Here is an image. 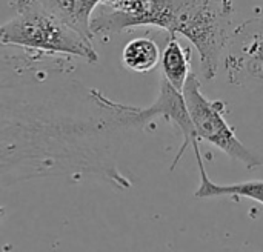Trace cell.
Returning <instances> with one entry per match:
<instances>
[{
	"label": "cell",
	"mask_w": 263,
	"mask_h": 252,
	"mask_svg": "<svg viewBox=\"0 0 263 252\" xmlns=\"http://www.w3.org/2000/svg\"><path fill=\"white\" fill-rule=\"evenodd\" d=\"M71 59L26 49L0 55V186L68 177L131 188L117 152L146 123L136 106L76 79Z\"/></svg>",
	"instance_id": "6da1fadb"
},
{
	"label": "cell",
	"mask_w": 263,
	"mask_h": 252,
	"mask_svg": "<svg viewBox=\"0 0 263 252\" xmlns=\"http://www.w3.org/2000/svg\"><path fill=\"white\" fill-rule=\"evenodd\" d=\"M11 8L14 17L0 25V46L82 59L91 65L99 62L92 38L69 26L40 0H15Z\"/></svg>",
	"instance_id": "7a4b0ae2"
},
{
	"label": "cell",
	"mask_w": 263,
	"mask_h": 252,
	"mask_svg": "<svg viewBox=\"0 0 263 252\" xmlns=\"http://www.w3.org/2000/svg\"><path fill=\"white\" fill-rule=\"evenodd\" d=\"M233 22L231 0H177L170 35L182 34L199 51L205 80L219 71L230 40Z\"/></svg>",
	"instance_id": "3957f363"
},
{
	"label": "cell",
	"mask_w": 263,
	"mask_h": 252,
	"mask_svg": "<svg viewBox=\"0 0 263 252\" xmlns=\"http://www.w3.org/2000/svg\"><path fill=\"white\" fill-rule=\"evenodd\" d=\"M182 95L191 117L194 132L197 140H205L213 146L219 148L233 160L245 165L247 169H257L263 165L251 149H248L236 135L234 129L228 125L225 119L227 105L222 100H210L200 91V82L197 75L191 71Z\"/></svg>",
	"instance_id": "277c9868"
},
{
	"label": "cell",
	"mask_w": 263,
	"mask_h": 252,
	"mask_svg": "<svg viewBox=\"0 0 263 252\" xmlns=\"http://www.w3.org/2000/svg\"><path fill=\"white\" fill-rule=\"evenodd\" d=\"M137 114L145 123H151L156 117H163L165 120L174 123L180 134H182V146L179 148V152L176 159L173 160L171 169L177 166L180 159L183 157L185 151L194 143L199 142L194 132V126L191 122V117L188 114L182 91H177L163 75L160 77V86H159V95L154 100V103L148 108H139L137 106Z\"/></svg>",
	"instance_id": "5b68a950"
},
{
	"label": "cell",
	"mask_w": 263,
	"mask_h": 252,
	"mask_svg": "<svg viewBox=\"0 0 263 252\" xmlns=\"http://www.w3.org/2000/svg\"><path fill=\"white\" fill-rule=\"evenodd\" d=\"M196 159H197V166H199V176H200V183L194 192L197 199H210V197H223V196H233V197H247L251 200L259 202L263 205V180H250V182H242V183H231V185H219L214 183L210 177L208 172L203 166L202 154L199 149V142H194L193 145Z\"/></svg>",
	"instance_id": "8992f818"
},
{
	"label": "cell",
	"mask_w": 263,
	"mask_h": 252,
	"mask_svg": "<svg viewBox=\"0 0 263 252\" xmlns=\"http://www.w3.org/2000/svg\"><path fill=\"white\" fill-rule=\"evenodd\" d=\"M49 11L83 35L94 38L91 18L102 0H40Z\"/></svg>",
	"instance_id": "52a82bcc"
},
{
	"label": "cell",
	"mask_w": 263,
	"mask_h": 252,
	"mask_svg": "<svg viewBox=\"0 0 263 252\" xmlns=\"http://www.w3.org/2000/svg\"><path fill=\"white\" fill-rule=\"evenodd\" d=\"M190 63H191L190 51L180 45L179 38L174 34L170 35V40L160 55V66H162V75L177 91L183 89V85L191 72Z\"/></svg>",
	"instance_id": "ba28073f"
},
{
	"label": "cell",
	"mask_w": 263,
	"mask_h": 252,
	"mask_svg": "<svg viewBox=\"0 0 263 252\" xmlns=\"http://www.w3.org/2000/svg\"><path fill=\"white\" fill-rule=\"evenodd\" d=\"M160 49L157 43L148 37H137L128 42L122 52V63L126 69L145 74L160 63Z\"/></svg>",
	"instance_id": "9c48e42d"
},
{
	"label": "cell",
	"mask_w": 263,
	"mask_h": 252,
	"mask_svg": "<svg viewBox=\"0 0 263 252\" xmlns=\"http://www.w3.org/2000/svg\"><path fill=\"white\" fill-rule=\"evenodd\" d=\"M247 66L251 71V74L263 82V38L260 37L259 40H256L254 45H251V48L247 51Z\"/></svg>",
	"instance_id": "30bf717a"
},
{
	"label": "cell",
	"mask_w": 263,
	"mask_h": 252,
	"mask_svg": "<svg viewBox=\"0 0 263 252\" xmlns=\"http://www.w3.org/2000/svg\"><path fill=\"white\" fill-rule=\"evenodd\" d=\"M5 212H6V211H5V208H0V220L5 217Z\"/></svg>",
	"instance_id": "8fae6325"
}]
</instances>
